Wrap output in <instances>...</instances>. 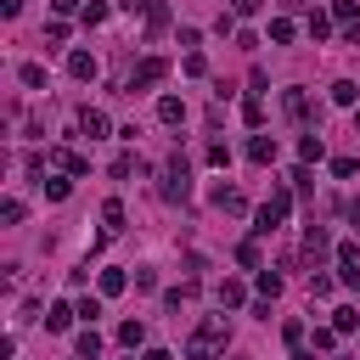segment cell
Here are the masks:
<instances>
[{
	"label": "cell",
	"instance_id": "23",
	"mask_svg": "<svg viewBox=\"0 0 360 360\" xmlns=\"http://www.w3.org/2000/svg\"><path fill=\"white\" fill-rule=\"evenodd\" d=\"M39 186H45V197H51V203H62V197L73 192V186H68V180H62V174H51V180H39Z\"/></svg>",
	"mask_w": 360,
	"mask_h": 360
},
{
	"label": "cell",
	"instance_id": "24",
	"mask_svg": "<svg viewBox=\"0 0 360 360\" xmlns=\"http://www.w3.org/2000/svg\"><path fill=\"white\" fill-rule=\"evenodd\" d=\"M214 169H225V163H231V147H225V141H208V152H203Z\"/></svg>",
	"mask_w": 360,
	"mask_h": 360
},
{
	"label": "cell",
	"instance_id": "13",
	"mask_svg": "<svg viewBox=\"0 0 360 360\" xmlns=\"http://www.w3.org/2000/svg\"><path fill=\"white\" fill-rule=\"evenodd\" d=\"M73 349H79V360H96V354H102V338H96V327H84Z\"/></svg>",
	"mask_w": 360,
	"mask_h": 360
},
{
	"label": "cell",
	"instance_id": "39",
	"mask_svg": "<svg viewBox=\"0 0 360 360\" xmlns=\"http://www.w3.org/2000/svg\"><path fill=\"white\" fill-rule=\"evenodd\" d=\"M141 360H174V354H169V349H147Z\"/></svg>",
	"mask_w": 360,
	"mask_h": 360
},
{
	"label": "cell",
	"instance_id": "3",
	"mask_svg": "<svg viewBox=\"0 0 360 360\" xmlns=\"http://www.w3.org/2000/svg\"><path fill=\"white\" fill-rule=\"evenodd\" d=\"M192 169H186V158H169V174H163V197L169 203H186L192 197V180H186Z\"/></svg>",
	"mask_w": 360,
	"mask_h": 360
},
{
	"label": "cell",
	"instance_id": "38",
	"mask_svg": "<svg viewBox=\"0 0 360 360\" xmlns=\"http://www.w3.org/2000/svg\"><path fill=\"white\" fill-rule=\"evenodd\" d=\"M0 12H6V17H17V12H23V0H0Z\"/></svg>",
	"mask_w": 360,
	"mask_h": 360
},
{
	"label": "cell",
	"instance_id": "31",
	"mask_svg": "<svg viewBox=\"0 0 360 360\" xmlns=\"http://www.w3.org/2000/svg\"><path fill=\"white\" fill-rule=\"evenodd\" d=\"M282 338H287V349H298V343H304V321H287V327H282Z\"/></svg>",
	"mask_w": 360,
	"mask_h": 360
},
{
	"label": "cell",
	"instance_id": "35",
	"mask_svg": "<svg viewBox=\"0 0 360 360\" xmlns=\"http://www.w3.org/2000/svg\"><path fill=\"white\" fill-rule=\"evenodd\" d=\"M354 169H360V163H354V158H332V174H338V180H349V174H354Z\"/></svg>",
	"mask_w": 360,
	"mask_h": 360
},
{
	"label": "cell",
	"instance_id": "9",
	"mask_svg": "<svg viewBox=\"0 0 360 360\" xmlns=\"http://www.w3.org/2000/svg\"><path fill=\"white\" fill-rule=\"evenodd\" d=\"M68 73H73V79H96V57H90V51H73V57H68Z\"/></svg>",
	"mask_w": 360,
	"mask_h": 360
},
{
	"label": "cell",
	"instance_id": "4",
	"mask_svg": "<svg viewBox=\"0 0 360 360\" xmlns=\"http://www.w3.org/2000/svg\"><path fill=\"white\" fill-rule=\"evenodd\" d=\"M163 73H169V62H163V57H147L141 68H135V73H129V90H147V84H158Z\"/></svg>",
	"mask_w": 360,
	"mask_h": 360
},
{
	"label": "cell",
	"instance_id": "10",
	"mask_svg": "<svg viewBox=\"0 0 360 360\" xmlns=\"http://www.w3.org/2000/svg\"><path fill=\"white\" fill-rule=\"evenodd\" d=\"M158 118H163V124H186V102H180V96H163V102H158Z\"/></svg>",
	"mask_w": 360,
	"mask_h": 360
},
{
	"label": "cell",
	"instance_id": "11",
	"mask_svg": "<svg viewBox=\"0 0 360 360\" xmlns=\"http://www.w3.org/2000/svg\"><path fill=\"white\" fill-rule=\"evenodd\" d=\"M304 253H309V259L327 253V225H309V231H304Z\"/></svg>",
	"mask_w": 360,
	"mask_h": 360
},
{
	"label": "cell",
	"instance_id": "14",
	"mask_svg": "<svg viewBox=\"0 0 360 360\" xmlns=\"http://www.w3.org/2000/svg\"><path fill=\"white\" fill-rule=\"evenodd\" d=\"M214 203H219L225 214H242V192H237V186H214Z\"/></svg>",
	"mask_w": 360,
	"mask_h": 360
},
{
	"label": "cell",
	"instance_id": "36",
	"mask_svg": "<svg viewBox=\"0 0 360 360\" xmlns=\"http://www.w3.org/2000/svg\"><path fill=\"white\" fill-rule=\"evenodd\" d=\"M259 6H264V0H231V12H237V17H253Z\"/></svg>",
	"mask_w": 360,
	"mask_h": 360
},
{
	"label": "cell",
	"instance_id": "22",
	"mask_svg": "<svg viewBox=\"0 0 360 360\" xmlns=\"http://www.w3.org/2000/svg\"><path fill=\"white\" fill-rule=\"evenodd\" d=\"M332 315H338V321H332L338 332H354V327H360V309H354V304H343V309H332Z\"/></svg>",
	"mask_w": 360,
	"mask_h": 360
},
{
	"label": "cell",
	"instance_id": "33",
	"mask_svg": "<svg viewBox=\"0 0 360 360\" xmlns=\"http://www.w3.org/2000/svg\"><path fill=\"white\" fill-rule=\"evenodd\" d=\"M332 293V276H309V298H327Z\"/></svg>",
	"mask_w": 360,
	"mask_h": 360
},
{
	"label": "cell",
	"instance_id": "8",
	"mask_svg": "<svg viewBox=\"0 0 360 360\" xmlns=\"http://www.w3.org/2000/svg\"><path fill=\"white\" fill-rule=\"evenodd\" d=\"M248 158H253V163H276V141H270V135H253V141H248Z\"/></svg>",
	"mask_w": 360,
	"mask_h": 360
},
{
	"label": "cell",
	"instance_id": "29",
	"mask_svg": "<svg viewBox=\"0 0 360 360\" xmlns=\"http://www.w3.org/2000/svg\"><path fill=\"white\" fill-rule=\"evenodd\" d=\"M237 259H242L248 270H264V264H259V242H242V248H237Z\"/></svg>",
	"mask_w": 360,
	"mask_h": 360
},
{
	"label": "cell",
	"instance_id": "42",
	"mask_svg": "<svg viewBox=\"0 0 360 360\" xmlns=\"http://www.w3.org/2000/svg\"><path fill=\"white\" fill-rule=\"evenodd\" d=\"M293 360H309V354H293Z\"/></svg>",
	"mask_w": 360,
	"mask_h": 360
},
{
	"label": "cell",
	"instance_id": "21",
	"mask_svg": "<svg viewBox=\"0 0 360 360\" xmlns=\"http://www.w3.org/2000/svg\"><path fill=\"white\" fill-rule=\"evenodd\" d=\"M242 298H248V293H242V282H219V304H225V309H237Z\"/></svg>",
	"mask_w": 360,
	"mask_h": 360
},
{
	"label": "cell",
	"instance_id": "37",
	"mask_svg": "<svg viewBox=\"0 0 360 360\" xmlns=\"http://www.w3.org/2000/svg\"><path fill=\"white\" fill-rule=\"evenodd\" d=\"M118 6H124V12H152L158 0H118Z\"/></svg>",
	"mask_w": 360,
	"mask_h": 360
},
{
	"label": "cell",
	"instance_id": "40",
	"mask_svg": "<svg viewBox=\"0 0 360 360\" xmlns=\"http://www.w3.org/2000/svg\"><path fill=\"white\" fill-rule=\"evenodd\" d=\"M349 219H354V225H360V203H349Z\"/></svg>",
	"mask_w": 360,
	"mask_h": 360
},
{
	"label": "cell",
	"instance_id": "19",
	"mask_svg": "<svg viewBox=\"0 0 360 360\" xmlns=\"http://www.w3.org/2000/svg\"><path fill=\"white\" fill-rule=\"evenodd\" d=\"M304 28H309V39H327V34H332V17H327V12H309Z\"/></svg>",
	"mask_w": 360,
	"mask_h": 360
},
{
	"label": "cell",
	"instance_id": "34",
	"mask_svg": "<svg viewBox=\"0 0 360 360\" xmlns=\"http://www.w3.org/2000/svg\"><path fill=\"white\" fill-rule=\"evenodd\" d=\"M338 282H343V287H354V293H360V270H354V264H338Z\"/></svg>",
	"mask_w": 360,
	"mask_h": 360
},
{
	"label": "cell",
	"instance_id": "6",
	"mask_svg": "<svg viewBox=\"0 0 360 360\" xmlns=\"http://www.w3.org/2000/svg\"><path fill=\"white\" fill-rule=\"evenodd\" d=\"M79 129L90 135V141H102V135H107V113H96V107H84V113H79Z\"/></svg>",
	"mask_w": 360,
	"mask_h": 360
},
{
	"label": "cell",
	"instance_id": "30",
	"mask_svg": "<svg viewBox=\"0 0 360 360\" xmlns=\"http://www.w3.org/2000/svg\"><path fill=\"white\" fill-rule=\"evenodd\" d=\"M0 219L17 225V219H23V203H17V197H6V203H0Z\"/></svg>",
	"mask_w": 360,
	"mask_h": 360
},
{
	"label": "cell",
	"instance_id": "28",
	"mask_svg": "<svg viewBox=\"0 0 360 360\" xmlns=\"http://www.w3.org/2000/svg\"><path fill=\"white\" fill-rule=\"evenodd\" d=\"M23 84H28V90H45V68L28 62V68H23Z\"/></svg>",
	"mask_w": 360,
	"mask_h": 360
},
{
	"label": "cell",
	"instance_id": "17",
	"mask_svg": "<svg viewBox=\"0 0 360 360\" xmlns=\"http://www.w3.org/2000/svg\"><path fill=\"white\" fill-rule=\"evenodd\" d=\"M124 287H129V276H124V270H102V293H107V298H118Z\"/></svg>",
	"mask_w": 360,
	"mask_h": 360
},
{
	"label": "cell",
	"instance_id": "20",
	"mask_svg": "<svg viewBox=\"0 0 360 360\" xmlns=\"http://www.w3.org/2000/svg\"><path fill=\"white\" fill-rule=\"evenodd\" d=\"M332 102H338V107H354V102H360V90H354L349 79H338V84H332Z\"/></svg>",
	"mask_w": 360,
	"mask_h": 360
},
{
	"label": "cell",
	"instance_id": "15",
	"mask_svg": "<svg viewBox=\"0 0 360 360\" xmlns=\"http://www.w3.org/2000/svg\"><path fill=\"white\" fill-rule=\"evenodd\" d=\"M118 343H124V349H141V343H147V327H141V321H124V327H118Z\"/></svg>",
	"mask_w": 360,
	"mask_h": 360
},
{
	"label": "cell",
	"instance_id": "27",
	"mask_svg": "<svg viewBox=\"0 0 360 360\" xmlns=\"http://www.w3.org/2000/svg\"><path fill=\"white\" fill-rule=\"evenodd\" d=\"M293 34H298V28H293V23H287V17H276V23H270V39H276V45H287V39H293Z\"/></svg>",
	"mask_w": 360,
	"mask_h": 360
},
{
	"label": "cell",
	"instance_id": "41",
	"mask_svg": "<svg viewBox=\"0 0 360 360\" xmlns=\"http://www.w3.org/2000/svg\"><path fill=\"white\" fill-rule=\"evenodd\" d=\"M354 129H360V107H354Z\"/></svg>",
	"mask_w": 360,
	"mask_h": 360
},
{
	"label": "cell",
	"instance_id": "18",
	"mask_svg": "<svg viewBox=\"0 0 360 360\" xmlns=\"http://www.w3.org/2000/svg\"><path fill=\"white\" fill-rule=\"evenodd\" d=\"M102 219H107V237H113L118 225H124V203H118V197H107V203H102Z\"/></svg>",
	"mask_w": 360,
	"mask_h": 360
},
{
	"label": "cell",
	"instance_id": "2",
	"mask_svg": "<svg viewBox=\"0 0 360 360\" xmlns=\"http://www.w3.org/2000/svg\"><path fill=\"white\" fill-rule=\"evenodd\" d=\"M287 203H293V197H287V186H276V192H270V203L259 208V219H253V231H259V237H270V231H282V219H287Z\"/></svg>",
	"mask_w": 360,
	"mask_h": 360
},
{
	"label": "cell",
	"instance_id": "25",
	"mask_svg": "<svg viewBox=\"0 0 360 360\" xmlns=\"http://www.w3.org/2000/svg\"><path fill=\"white\" fill-rule=\"evenodd\" d=\"M259 293H264V298L282 293V276H276V270H259Z\"/></svg>",
	"mask_w": 360,
	"mask_h": 360
},
{
	"label": "cell",
	"instance_id": "16",
	"mask_svg": "<svg viewBox=\"0 0 360 360\" xmlns=\"http://www.w3.org/2000/svg\"><path fill=\"white\" fill-rule=\"evenodd\" d=\"M51 158H57L68 174H90V158H84V152H51Z\"/></svg>",
	"mask_w": 360,
	"mask_h": 360
},
{
	"label": "cell",
	"instance_id": "26",
	"mask_svg": "<svg viewBox=\"0 0 360 360\" xmlns=\"http://www.w3.org/2000/svg\"><path fill=\"white\" fill-rule=\"evenodd\" d=\"M73 309H79V315H84V321H90V327H96V315H102V298H90V293H84V298H79V304H73Z\"/></svg>",
	"mask_w": 360,
	"mask_h": 360
},
{
	"label": "cell",
	"instance_id": "7",
	"mask_svg": "<svg viewBox=\"0 0 360 360\" xmlns=\"http://www.w3.org/2000/svg\"><path fill=\"white\" fill-rule=\"evenodd\" d=\"M298 158H304V163H321V158H327V141H321V135L309 129L304 141H298Z\"/></svg>",
	"mask_w": 360,
	"mask_h": 360
},
{
	"label": "cell",
	"instance_id": "1",
	"mask_svg": "<svg viewBox=\"0 0 360 360\" xmlns=\"http://www.w3.org/2000/svg\"><path fill=\"white\" fill-rule=\"evenodd\" d=\"M219 343H231V327H225L219 315H208V321L197 327V338L186 343V360H214V354H219Z\"/></svg>",
	"mask_w": 360,
	"mask_h": 360
},
{
	"label": "cell",
	"instance_id": "32",
	"mask_svg": "<svg viewBox=\"0 0 360 360\" xmlns=\"http://www.w3.org/2000/svg\"><path fill=\"white\" fill-rule=\"evenodd\" d=\"M84 23H90V28L107 23V6H102V0H90V6H84Z\"/></svg>",
	"mask_w": 360,
	"mask_h": 360
},
{
	"label": "cell",
	"instance_id": "12",
	"mask_svg": "<svg viewBox=\"0 0 360 360\" xmlns=\"http://www.w3.org/2000/svg\"><path fill=\"white\" fill-rule=\"evenodd\" d=\"M73 304H51V315H45V327H51V332H68V321H73Z\"/></svg>",
	"mask_w": 360,
	"mask_h": 360
},
{
	"label": "cell",
	"instance_id": "5",
	"mask_svg": "<svg viewBox=\"0 0 360 360\" xmlns=\"http://www.w3.org/2000/svg\"><path fill=\"white\" fill-rule=\"evenodd\" d=\"M282 107H287V118H293V124H309V96H304V90H287Z\"/></svg>",
	"mask_w": 360,
	"mask_h": 360
}]
</instances>
